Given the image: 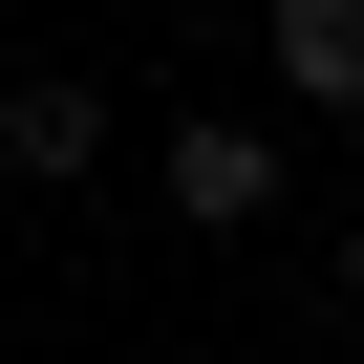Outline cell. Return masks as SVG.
I'll return each mask as SVG.
<instances>
[{"mask_svg":"<svg viewBox=\"0 0 364 364\" xmlns=\"http://www.w3.org/2000/svg\"><path fill=\"white\" fill-rule=\"evenodd\" d=\"M0 171H22V193H86V171H107V86L22 65V86H0Z\"/></svg>","mask_w":364,"mask_h":364,"instance_id":"obj_1","label":"cell"},{"mask_svg":"<svg viewBox=\"0 0 364 364\" xmlns=\"http://www.w3.org/2000/svg\"><path fill=\"white\" fill-rule=\"evenodd\" d=\"M171 215H193V236H257V215H279V150H257L236 107H193V129H171Z\"/></svg>","mask_w":364,"mask_h":364,"instance_id":"obj_2","label":"cell"},{"mask_svg":"<svg viewBox=\"0 0 364 364\" xmlns=\"http://www.w3.org/2000/svg\"><path fill=\"white\" fill-rule=\"evenodd\" d=\"M279 86L364 129V0H279Z\"/></svg>","mask_w":364,"mask_h":364,"instance_id":"obj_3","label":"cell"},{"mask_svg":"<svg viewBox=\"0 0 364 364\" xmlns=\"http://www.w3.org/2000/svg\"><path fill=\"white\" fill-rule=\"evenodd\" d=\"M129 22H150V0H129Z\"/></svg>","mask_w":364,"mask_h":364,"instance_id":"obj_4","label":"cell"}]
</instances>
